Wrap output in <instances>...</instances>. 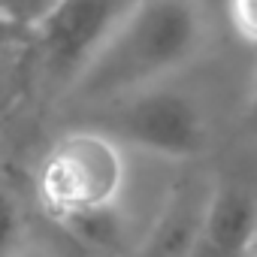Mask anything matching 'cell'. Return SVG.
Wrapping results in <instances>:
<instances>
[{
	"mask_svg": "<svg viewBox=\"0 0 257 257\" xmlns=\"http://www.w3.org/2000/svg\"><path fill=\"white\" fill-rule=\"evenodd\" d=\"M206 46V0H134L85 70L70 82V94L94 109L124 94L173 82Z\"/></svg>",
	"mask_w": 257,
	"mask_h": 257,
	"instance_id": "cell-1",
	"label": "cell"
},
{
	"mask_svg": "<svg viewBox=\"0 0 257 257\" xmlns=\"http://www.w3.org/2000/svg\"><path fill=\"white\" fill-rule=\"evenodd\" d=\"M131 188V152L100 127H76L52 143L37 173V194L49 215L94 224L112 215Z\"/></svg>",
	"mask_w": 257,
	"mask_h": 257,
	"instance_id": "cell-2",
	"label": "cell"
},
{
	"mask_svg": "<svg viewBox=\"0 0 257 257\" xmlns=\"http://www.w3.org/2000/svg\"><path fill=\"white\" fill-rule=\"evenodd\" d=\"M94 112L97 118L88 124L115 137L127 152H146L164 161H188L197 158L209 143L203 106L173 82L100 103Z\"/></svg>",
	"mask_w": 257,
	"mask_h": 257,
	"instance_id": "cell-3",
	"label": "cell"
},
{
	"mask_svg": "<svg viewBox=\"0 0 257 257\" xmlns=\"http://www.w3.org/2000/svg\"><path fill=\"white\" fill-rule=\"evenodd\" d=\"M131 4L134 0H52L40 16V43L49 67L73 82Z\"/></svg>",
	"mask_w": 257,
	"mask_h": 257,
	"instance_id": "cell-4",
	"label": "cell"
},
{
	"mask_svg": "<svg viewBox=\"0 0 257 257\" xmlns=\"http://www.w3.org/2000/svg\"><path fill=\"white\" fill-rule=\"evenodd\" d=\"M257 248V200L239 185H212L191 257H248Z\"/></svg>",
	"mask_w": 257,
	"mask_h": 257,
	"instance_id": "cell-5",
	"label": "cell"
},
{
	"mask_svg": "<svg viewBox=\"0 0 257 257\" xmlns=\"http://www.w3.org/2000/svg\"><path fill=\"white\" fill-rule=\"evenodd\" d=\"M209 194L212 185L203 188V182H185L182 188H176L167 197L161 215L155 218L140 257H191L200 236Z\"/></svg>",
	"mask_w": 257,
	"mask_h": 257,
	"instance_id": "cell-6",
	"label": "cell"
},
{
	"mask_svg": "<svg viewBox=\"0 0 257 257\" xmlns=\"http://www.w3.org/2000/svg\"><path fill=\"white\" fill-rule=\"evenodd\" d=\"M227 22L245 46L257 49V0H227Z\"/></svg>",
	"mask_w": 257,
	"mask_h": 257,
	"instance_id": "cell-7",
	"label": "cell"
},
{
	"mask_svg": "<svg viewBox=\"0 0 257 257\" xmlns=\"http://www.w3.org/2000/svg\"><path fill=\"white\" fill-rule=\"evenodd\" d=\"M248 115H251V121L257 124V70H254V79H251V91H248Z\"/></svg>",
	"mask_w": 257,
	"mask_h": 257,
	"instance_id": "cell-8",
	"label": "cell"
},
{
	"mask_svg": "<svg viewBox=\"0 0 257 257\" xmlns=\"http://www.w3.org/2000/svg\"><path fill=\"white\" fill-rule=\"evenodd\" d=\"M0 4H10V0H0Z\"/></svg>",
	"mask_w": 257,
	"mask_h": 257,
	"instance_id": "cell-9",
	"label": "cell"
}]
</instances>
